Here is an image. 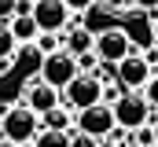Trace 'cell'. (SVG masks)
<instances>
[{
  "label": "cell",
  "mask_w": 158,
  "mask_h": 147,
  "mask_svg": "<svg viewBox=\"0 0 158 147\" xmlns=\"http://www.w3.org/2000/svg\"><path fill=\"white\" fill-rule=\"evenodd\" d=\"M40 129V114L30 110L22 99L11 103V110L0 118V140H11V144H30Z\"/></svg>",
  "instance_id": "6da1fadb"
},
{
  "label": "cell",
  "mask_w": 158,
  "mask_h": 147,
  "mask_svg": "<svg viewBox=\"0 0 158 147\" xmlns=\"http://www.w3.org/2000/svg\"><path fill=\"white\" fill-rule=\"evenodd\" d=\"M151 74H155L151 59H147L143 52H136V48H132L125 59L114 63V81H118L125 92H143V88H147V81H151Z\"/></svg>",
  "instance_id": "7a4b0ae2"
},
{
  "label": "cell",
  "mask_w": 158,
  "mask_h": 147,
  "mask_svg": "<svg viewBox=\"0 0 158 147\" xmlns=\"http://www.w3.org/2000/svg\"><path fill=\"white\" fill-rule=\"evenodd\" d=\"M77 55H70L66 48H55V52H48V55H40V81H48L52 88H66L74 77H77Z\"/></svg>",
  "instance_id": "3957f363"
},
{
  "label": "cell",
  "mask_w": 158,
  "mask_h": 147,
  "mask_svg": "<svg viewBox=\"0 0 158 147\" xmlns=\"http://www.w3.org/2000/svg\"><path fill=\"white\" fill-rule=\"evenodd\" d=\"M114 110V121H118L121 129H136V125H147L151 121V99L143 96V92H121L118 99L110 103Z\"/></svg>",
  "instance_id": "277c9868"
},
{
  "label": "cell",
  "mask_w": 158,
  "mask_h": 147,
  "mask_svg": "<svg viewBox=\"0 0 158 147\" xmlns=\"http://www.w3.org/2000/svg\"><path fill=\"white\" fill-rule=\"evenodd\" d=\"M99 99H103V85L92 74H77L66 88H59V103L70 107V110H85L92 103H99Z\"/></svg>",
  "instance_id": "5b68a950"
},
{
  "label": "cell",
  "mask_w": 158,
  "mask_h": 147,
  "mask_svg": "<svg viewBox=\"0 0 158 147\" xmlns=\"http://www.w3.org/2000/svg\"><path fill=\"white\" fill-rule=\"evenodd\" d=\"M114 125H118L114 121V110H110V103H103V99L92 103V107H85V110H74V129L96 136V140H103Z\"/></svg>",
  "instance_id": "8992f818"
},
{
  "label": "cell",
  "mask_w": 158,
  "mask_h": 147,
  "mask_svg": "<svg viewBox=\"0 0 158 147\" xmlns=\"http://www.w3.org/2000/svg\"><path fill=\"white\" fill-rule=\"evenodd\" d=\"M92 52H96L99 63H118V59H125V55L132 52V40H129V33H125V26H107V30L96 33Z\"/></svg>",
  "instance_id": "52a82bcc"
},
{
  "label": "cell",
  "mask_w": 158,
  "mask_h": 147,
  "mask_svg": "<svg viewBox=\"0 0 158 147\" xmlns=\"http://www.w3.org/2000/svg\"><path fill=\"white\" fill-rule=\"evenodd\" d=\"M70 15L74 11L63 0H33V22H37V30H44V33H63L70 26Z\"/></svg>",
  "instance_id": "ba28073f"
},
{
  "label": "cell",
  "mask_w": 158,
  "mask_h": 147,
  "mask_svg": "<svg viewBox=\"0 0 158 147\" xmlns=\"http://www.w3.org/2000/svg\"><path fill=\"white\" fill-rule=\"evenodd\" d=\"M22 103L30 110H37V114H44V110L59 107V88H52V85L40 81V77H30V81L22 85Z\"/></svg>",
  "instance_id": "9c48e42d"
},
{
  "label": "cell",
  "mask_w": 158,
  "mask_h": 147,
  "mask_svg": "<svg viewBox=\"0 0 158 147\" xmlns=\"http://www.w3.org/2000/svg\"><path fill=\"white\" fill-rule=\"evenodd\" d=\"M92 44H96V33L85 30V26H66V30L59 33V48H66L70 55H85V52H92Z\"/></svg>",
  "instance_id": "30bf717a"
},
{
  "label": "cell",
  "mask_w": 158,
  "mask_h": 147,
  "mask_svg": "<svg viewBox=\"0 0 158 147\" xmlns=\"http://www.w3.org/2000/svg\"><path fill=\"white\" fill-rule=\"evenodd\" d=\"M7 30L15 33L19 44H33V37L40 33L37 22H33V15H11V19H7Z\"/></svg>",
  "instance_id": "8fae6325"
},
{
  "label": "cell",
  "mask_w": 158,
  "mask_h": 147,
  "mask_svg": "<svg viewBox=\"0 0 158 147\" xmlns=\"http://www.w3.org/2000/svg\"><path fill=\"white\" fill-rule=\"evenodd\" d=\"M40 125L44 129H59V132H70V125H74V110L70 107H52V110H44L40 114Z\"/></svg>",
  "instance_id": "7c38bea8"
},
{
  "label": "cell",
  "mask_w": 158,
  "mask_h": 147,
  "mask_svg": "<svg viewBox=\"0 0 158 147\" xmlns=\"http://www.w3.org/2000/svg\"><path fill=\"white\" fill-rule=\"evenodd\" d=\"M33 147H70V132H59V129H44L40 125L37 136L30 140Z\"/></svg>",
  "instance_id": "4fadbf2b"
},
{
  "label": "cell",
  "mask_w": 158,
  "mask_h": 147,
  "mask_svg": "<svg viewBox=\"0 0 158 147\" xmlns=\"http://www.w3.org/2000/svg\"><path fill=\"white\" fill-rule=\"evenodd\" d=\"M15 52H19V40L7 30V19H0V59H11Z\"/></svg>",
  "instance_id": "5bb4252c"
},
{
  "label": "cell",
  "mask_w": 158,
  "mask_h": 147,
  "mask_svg": "<svg viewBox=\"0 0 158 147\" xmlns=\"http://www.w3.org/2000/svg\"><path fill=\"white\" fill-rule=\"evenodd\" d=\"M129 144L136 147H155V125L147 121V125H136L132 132H129Z\"/></svg>",
  "instance_id": "9a60e30c"
},
{
  "label": "cell",
  "mask_w": 158,
  "mask_h": 147,
  "mask_svg": "<svg viewBox=\"0 0 158 147\" xmlns=\"http://www.w3.org/2000/svg\"><path fill=\"white\" fill-rule=\"evenodd\" d=\"M55 48H59V33H44V30H40V33L33 37V52H37V55H48V52H55Z\"/></svg>",
  "instance_id": "2e32d148"
},
{
  "label": "cell",
  "mask_w": 158,
  "mask_h": 147,
  "mask_svg": "<svg viewBox=\"0 0 158 147\" xmlns=\"http://www.w3.org/2000/svg\"><path fill=\"white\" fill-rule=\"evenodd\" d=\"M70 147H96V136H88V132H70Z\"/></svg>",
  "instance_id": "e0dca14e"
},
{
  "label": "cell",
  "mask_w": 158,
  "mask_h": 147,
  "mask_svg": "<svg viewBox=\"0 0 158 147\" xmlns=\"http://www.w3.org/2000/svg\"><path fill=\"white\" fill-rule=\"evenodd\" d=\"M11 15H33V0H11Z\"/></svg>",
  "instance_id": "ac0fdd59"
},
{
  "label": "cell",
  "mask_w": 158,
  "mask_h": 147,
  "mask_svg": "<svg viewBox=\"0 0 158 147\" xmlns=\"http://www.w3.org/2000/svg\"><path fill=\"white\" fill-rule=\"evenodd\" d=\"M99 4H103L107 11H129V7H132V0H99Z\"/></svg>",
  "instance_id": "d6986e66"
},
{
  "label": "cell",
  "mask_w": 158,
  "mask_h": 147,
  "mask_svg": "<svg viewBox=\"0 0 158 147\" xmlns=\"http://www.w3.org/2000/svg\"><path fill=\"white\" fill-rule=\"evenodd\" d=\"M63 4H66L70 11H88V7H92L96 0H63Z\"/></svg>",
  "instance_id": "ffe728a7"
},
{
  "label": "cell",
  "mask_w": 158,
  "mask_h": 147,
  "mask_svg": "<svg viewBox=\"0 0 158 147\" xmlns=\"http://www.w3.org/2000/svg\"><path fill=\"white\" fill-rule=\"evenodd\" d=\"M132 7H140V11L151 15V11H158V0H132Z\"/></svg>",
  "instance_id": "44dd1931"
},
{
  "label": "cell",
  "mask_w": 158,
  "mask_h": 147,
  "mask_svg": "<svg viewBox=\"0 0 158 147\" xmlns=\"http://www.w3.org/2000/svg\"><path fill=\"white\" fill-rule=\"evenodd\" d=\"M96 147H121L118 140H110V136H103V140H96Z\"/></svg>",
  "instance_id": "7402d4cb"
},
{
  "label": "cell",
  "mask_w": 158,
  "mask_h": 147,
  "mask_svg": "<svg viewBox=\"0 0 158 147\" xmlns=\"http://www.w3.org/2000/svg\"><path fill=\"white\" fill-rule=\"evenodd\" d=\"M7 110H11V103H0V118H4V114H7Z\"/></svg>",
  "instance_id": "603a6c76"
},
{
  "label": "cell",
  "mask_w": 158,
  "mask_h": 147,
  "mask_svg": "<svg viewBox=\"0 0 158 147\" xmlns=\"http://www.w3.org/2000/svg\"><path fill=\"white\" fill-rule=\"evenodd\" d=\"M0 147H19V144H11V140H0Z\"/></svg>",
  "instance_id": "cb8c5ba5"
},
{
  "label": "cell",
  "mask_w": 158,
  "mask_h": 147,
  "mask_svg": "<svg viewBox=\"0 0 158 147\" xmlns=\"http://www.w3.org/2000/svg\"><path fill=\"white\" fill-rule=\"evenodd\" d=\"M151 125H155V144H158V121H151Z\"/></svg>",
  "instance_id": "d4e9b609"
},
{
  "label": "cell",
  "mask_w": 158,
  "mask_h": 147,
  "mask_svg": "<svg viewBox=\"0 0 158 147\" xmlns=\"http://www.w3.org/2000/svg\"><path fill=\"white\" fill-rule=\"evenodd\" d=\"M125 147H136V144H125Z\"/></svg>",
  "instance_id": "484cf974"
},
{
  "label": "cell",
  "mask_w": 158,
  "mask_h": 147,
  "mask_svg": "<svg viewBox=\"0 0 158 147\" xmlns=\"http://www.w3.org/2000/svg\"><path fill=\"white\" fill-rule=\"evenodd\" d=\"M151 15H158V11H151Z\"/></svg>",
  "instance_id": "4316f807"
},
{
  "label": "cell",
  "mask_w": 158,
  "mask_h": 147,
  "mask_svg": "<svg viewBox=\"0 0 158 147\" xmlns=\"http://www.w3.org/2000/svg\"><path fill=\"white\" fill-rule=\"evenodd\" d=\"M155 66H158V63H155Z\"/></svg>",
  "instance_id": "83f0119b"
},
{
  "label": "cell",
  "mask_w": 158,
  "mask_h": 147,
  "mask_svg": "<svg viewBox=\"0 0 158 147\" xmlns=\"http://www.w3.org/2000/svg\"><path fill=\"white\" fill-rule=\"evenodd\" d=\"M155 147H158V144H155Z\"/></svg>",
  "instance_id": "f1b7e54d"
}]
</instances>
